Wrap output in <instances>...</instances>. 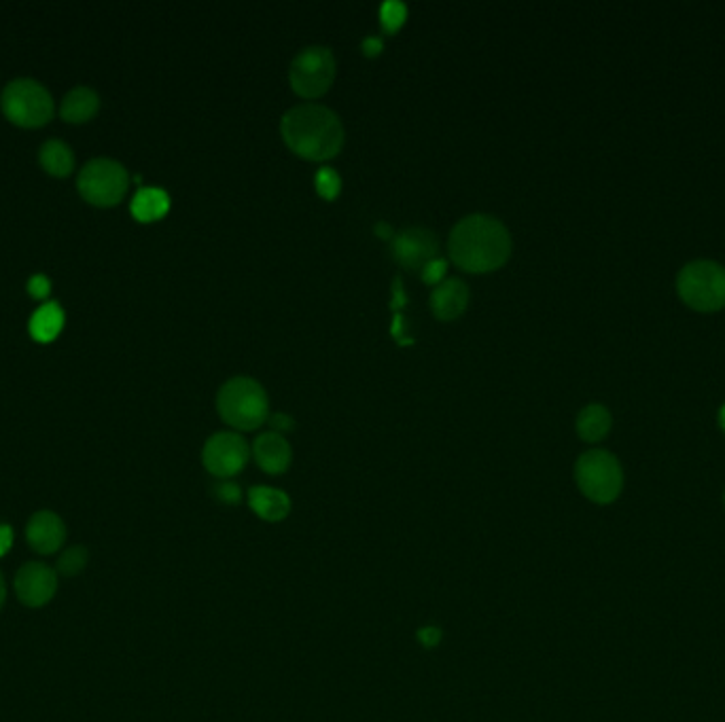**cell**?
Segmentation results:
<instances>
[{"label": "cell", "instance_id": "1", "mask_svg": "<svg viewBox=\"0 0 725 722\" xmlns=\"http://www.w3.org/2000/svg\"><path fill=\"white\" fill-rule=\"evenodd\" d=\"M450 259L471 274L499 269L511 255L507 227L492 214H469L458 221L448 240Z\"/></svg>", "mask_w": 725, "mask_h": 722}, {"label": "cell", "instance_id": "2", "mask_svg": "<svg viewBox=\"0 0 725 722\" xmlns=\"http://www.w3.org/2000/svg\"><path fill=\"white\" fill-rule=\"evenodd\" d=\"M280 134L287 147L304 159L327 161L344 147L346 132L342 119L323 104H297L282 115Z\"/></svg>", "mask_w": 725, "mask_h": 722}, {"label": "cell", "instance_id": "3", "mask_svg": "<svg viewBox=\"0 0 725 722\" xmlns=\"http://www.w3.org/2000/svg\"><path fill=\"white\" fill-rule=\"evenodd\" d=\"M217 409L223 422L236 430H255L268 420V394L253 377H232L217 394Z\"/></svg>", "mask_w": 725, "mask_h": 722}, {"label": "cell", "instance_id": "4", "mask_svg": "<svg viewBox=\"0 0 725 722\" xmlns=\"http://www.w3.org/2000/svg\"><path fill=\"white\" fill-rule=\"evenodd\" d=\"M679 297L696 312L725 308V267L715 261L687 263L677 278Z\"/></svg>", "mask_w": 725, "mask_h": 722}, {"label": "cell", "instance_id": "5", "mask_svg": "<svg viewBox=\"0 0 725 722\" xmlns=\"http://www.w3.org/2000/svg\"><path fill=\"white\" fill-rule=\"evenodd\" d=\"M0 108L5 117L20 128H43L53 117V98L39 81L15 79L3 89Z\"/></svg>", "mask_w": 725, "mask_h": 722}, {"label": "cell", "instance_id": "6", "mask_svg": "<svg viewBox=\"0 0 725 722\" xmlns=\"http://www.w3.org/2000/svg\"><path fill=\"white\" fill-rule=\"evenodd\" d=\"M575 481L581 494L596 504H609L622 492L624 475L617 458L605 449H592L575 464Z\"/></svg>", "mask_w": 725, "mask_h": 722}, {"label": "cell", "instance_id": "7", "mask_svg": "<svg viewBox=\"0 0 725 722\" xmlns=\"http://www.w3.org/2000/svg\"><path fill=\"white\" fill-rule=\"evenodd\" d=\"M130 185L128 170L119 161L98 157L85 164L77 178V189L83 200L98 208L117 206Z\"/></svg>", "mask_w": 725, "mask_h": 722}, {"label": "cell", "instance_id": "8", "mask_svg": "<svg viewBox=\"0 0 725 722\" xmlns=\"http://www.w3.org/2000/svg\"><path fill=\"white\" fill-rule=\"evenodd\" d=\"M293 92L302 98L323 96L335 79V58L331 49L312 45L297 53L289 68Z\"/></svg>", "mask_w": 725, "mask_h": 722}, {"label": "cell", "instance_id": "9", "mask_svg": "<svg viewBox=\"0 0 725 722\" xmlns=\"http://www.w3.org/2000/svg\"><path fill=\"white\" fill-rule=\"evenodd\" d=\"M249 443H246L238 432H217L212 435L204 449H202V462L210 475L217 479L227 481L229 477L238 475L249 462Z\"/></svg>", "mask_w": 725, "mask_h": 722}, {"label": "cell", "instance_id": "10", "mask_svg": "<svg viewBox=\"0 0 725 722\" xmlns=\"http://www.w3.org/2000/svg\"><path fill=\"white\" fill-rule=\"evenodd\" d=\"M58 591V572L41 564L28 562L15 574V595L28 608H43Z\"/></svg>", "mask_w": 725, "mask_h": 722}, {"label": "cell", "instance_id": "11", "mask_svg": "<svg viewBox=\"0 0 725 722\" xmlns=\"http://www.w3.org/2000/svg\"><path fill=\"white\" fill-rule=\"evenodd\" d=\"M437 250H439L437 236L431 229L424 227H408L399 231L391 240L393 259L403 267L420 269V272L424 265L437 259Z\"/></svg>", "mask_w": 725, "mask_h": 722}, {"label": "cell", "instance_id": "12", "mask_svg": "<svg viewBox=\"0 0 725 722\" xmlns=\"http://www.w3.org/2000/svg\"><path fill=\"white\" fill-rule=\"evenodd\" d=\"M26 540L41 555L58 553L66 540V526L62 517L53 511L34 513L26 526Z\"/></svg>", "mask_w": 725, "mask_h": 722}, {"label": "cell", "instance_id": "13", "mask_svg": "<svg viewBox=\"0 0 725 722\" xmlns=\"http://www.w3.org/2000/svg\"><path fill=\"white\" fill-rule=\"evenodd\" d=\"M253 456L259 464L261 471L268 475H282L289 471L293 451L289 441L280 435V432H263L253 443Z\"/></svg>", "mask_w": 725, "mask_h": 722}, {"label": "cell", "instance_id": "14", "mask_svg": "<svg viewBox=\"0 0 725 722\" xmlns=\"http://www.w3.org/2000/svg\"><path fill=\"white\" fill-rule=\"evenodd\" d=\"M429 303L439 320H454L467 310L469 286L461 278H446L433 288Z\"/></svg>", "mask_w": 725, "mask_h": 722}, {"label": "cell", "instance_id": "15", "mask_svg": "<svg viewBox=\"0 0 725 722\" xmlns=\"http://www.w3.org/2000/svg\"><path fill=\"white\" fill-rule=\"evenodd\" d=\"M246 500H249L251 511L268 523L285 521L291 513V498L282 490H276V487L268 485L251 487Z\"/></svg>", "mask_w": 725, "mask_h": 722}, {"label": "cell", "instance_id": "16", "mask_svg": "<svg viewBox=\"0 0 725 722\" xmlns=\"http://www.w3.org/2000/svg\"><path fill=\"white\" fill-rule=\"evenodd\" d=\"M66 314L58 301H47L41 308L30 316L28 331L32 339H37L39 344H49V341L56 339L64 329Z\"/></svg>", "mask_w": 725, "mask_h": 722}, {"label": "cell", "instance_id": "17", "mask_svg": "<svg viewBox=\"0 0 725 722\" xmlns=\"http://www.w3.org/2000/svg\"><path fill=\"white\" fill-rule=\"evenodd\" d=\"M98 108H100V98L94 89L79 85L75 89H70V92L64 96L60 115L68 123H85L98 113Z\"/></svg>", "mask_w": 725, "mask_h": 722}, {"label": "cell", "instance_id": "18", "mask_svg": "<svg viewBox=\"0 0 725 722\" xmlns=\"http://www.w3.org/2000/svg\"><path fill=\"white\" fill-rule=\"evenodd\" d=\"M134 219L140 223L159 221L170 210V195L159 187H140L130 206Z\"/></svg>", "mask_w": 725, "mask_h": 722}, {"label": "cell", "instance_id": "19", "mask_svg": "<svg viewBox=\"0 0 725 722\" xmlns=\"http://www.w3.org/2000/svg\"><path fill=\"white\" fill-rule=\"evenodd\" d=\"M39 161L43 170L56 178H64L75 170V153L62 140H47L39 151Z\"/></svg>", "mask_w": 725, "mask_h": 722}, {"label": "cell", "instance_id": "20", "mask_svg": "<svg viewBox=\"0 0 725 722\" xmlns=\"http://www.w3.org/2000/svg\"><path fill=\"white\" fill-rule=\"evenodd\" d=\"M609 430H611V413L607 411V407L592 403L581 409L577 418V432L583 441L596 443L600 439H605Z\"/></svg>", "mask_w": 725, "mask_h": 722}, {"label": "cell", "instance_id": "21", "mask_svg": "<svg viewBox=\"0 0 725 722\" xmlns=\"http://www.w3.org/2000/svg\"><path fill=\"white\" fill-rule=\"evenodd\" d=\"M87 559H90V555H87L85 547H70L58 557L56 572L62 576H68L70 579V576H77L85 570Z\"/></svg>", "mask_w": 725, "mask_h": 722}, {"label": "cell", "instance_id": "22", "mask_svg": "<svg viewBox=\"0 0 725 722\" xmlns=\"http://www.w3.org/2000/svg\"><path fill=\"white\" fill-rule=\"evenodd\" d=\"M314 183H316L318 195L325 197V200H335V197H338L342 191V178L333 168L318 170Z\"/></svg>", "mask_w": 725, "mask_h": 722}, {"label": "cell", "instance_id": "23", "mask_svg": "<svg viewBox=\"0 0 725 722\" xmlns=\"http://www.w3.org/2000/svg\"><path fill=\"white\" fill-rule=\"evenodd\" d=\"M405 17H408V7L399 3V0H388V3L380 7V22L386 32L399 30L405 22Z\"/></svg>", "mask_w": 725, "mask_h": 722}, {"label": "cell", "instance_id": "24", "mask_svg": "<svg viewBox=\"0 0 725 722\" xmlns=\"http://www.w3.org/2000/svg\"><path fill=\"white\" fill-rule=\"evenodd\" d=\"M215 496L219 502L234 507V504H240V500H242V490H240V485H236L234 481H221L215 485Z\"/></svg>", "mask_w": 725, "mask_h": 722}, {"label": "cell", "instance_id": "25", "mask_svg": "<svg viewBox=\"0 0 725 722\" xmlns=\"http://www.w3.org/2000/svg\"><path fill=\"white\" fill-rule=\"evenodd\" d=\"M422 280L427 284H439L446 280V261L444 259H433L431 263H427L422 267Z\"/></svg>", "mask_w": 725, "mask_h": 722}, {"label": "cell", "instance_id": "26", "mask_svg": "<svg viewBox=\"0 0 725 722\" xmlns=\"http://www.w3.org/2000/svg\"><path fill=\"white\" fill-rule=\"evenodd\" d=\"M28 293L34 299H47L49 293H51V280L47 276H43V274L32 276L28 280Z\"/></svg>", "mask_w": 725, "mask_h": 722}, {"label": "cell", "instance_id": "27", "mask_svg": "<svg viewBox=\"0 0 725 722\" xmlns=\"http://www.w3.org/2000/svg\"><path fill=\"white\" fill-rule=\"evenodd\" d=\"M416 640H418L424 648H435V646H439V642H441V640H444V634H441V629H439V627H435V625H427V627L418 629Z\"/></svg>", "mask_w": 725, "mask_h": 722}, {"label": "cell", "instance_id": "28", "mask_svg": "<svg viewBox=\"0 0 725 722\" xmlns=\"http://www.w3.org/2000/svg\"><path fill=\"white\" fill-rule=\"evenodd\" d=\"M13 545V530L9 526H0V557H5Z\"/></svg>", "mask_w": 725, "mask_h": 722}, {"label": "cell", "instance_id": "29", "mask_svg": "<svg viewBox=\"0 0 725 722\" xmlns=\"http://www.w3.org/2000/svg\"><path fill=\"white\" fill-rule=\"evenodd\" d=\"M270 424L274 428V432H282V430H291L293 428V420L285 413H276L270 418Z\"/></svg>", "mask_w": 725, "mask_h": 722}, {"label": "cell", "instance_id": "30", "mask_svg": "<svg viewBox=\"0 0 725 722\" xmlns=\"http://www.w3.org/2000/svg\"><path fill=\"white\" fill-rule=\"evenodd\" d=\"M363 51L367 53V56H376V53L382 51V41L376 39V36H367V39L363 41Z\"/></svg>", "mask_w": 725, "mask_h": 722}, {"label": "cell", "instance_id": "31", "mask_svg": "<svg viewBox=\"0 0 725 722\" xmlns=\"http://www.w3.org/2000/svg\"><path fill=\"white\" fill-rule=\"evenodd\" d=\"M376 233H378V236L386 238V240H393V229H391V225L378 223V225H376Z\"/></svg>", "mask_w": 725, "mask_h": 722}, {"label": "cell", "instance_id": "32", "mask_svg": "<svg viewBox=\"0 0 725 722\" xmlns=\"http://www.w3.org/2000/svg\"><path fill=\"white\" fill-rule=\"evenodd\" d=\"M5 600H7V585H5L3 574H0V608H3Z\"/></svg>", "mask_w": 725, "mask_h": 722}, {"label": "cell", "instance_id": "33", "mask_svg": "<svg viewBox=\"0 0 725 722\" xmlns=\"http://www.w3.org/2000/svg\"><path fill=\"white\" fill-rule=\"evenodd\" d=\"M719 424H721V428L725 430V405L721 407V411H719Z\"/></svg>", "mask_w": 725, "mask_h": 722}]
</instances>
